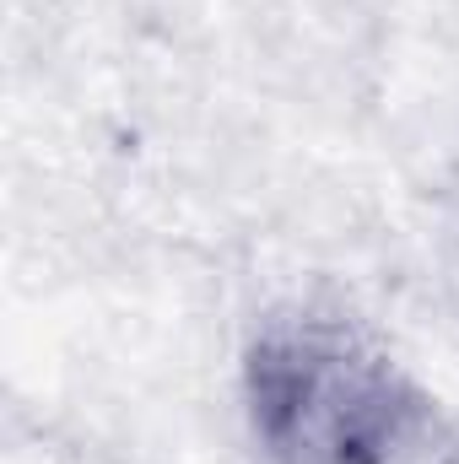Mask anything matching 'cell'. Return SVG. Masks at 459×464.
<instances>
[{
  "instance_id": "cell-1",
  "label": "cell",
  "mask_w": 459,
  "mask_h": 464,
  "mask_svg": "<svg viewBox=\"0 0 459 464\" xmlns=\"http://www.w3.org/2000/svg\"><path fill=\"white\" fill-rule=\"evenodd\" d=\"M265 443L287 464H389L416 432L400 383L341 335L292 330L254 356Z\"/></svg>"
}]
</instances>
